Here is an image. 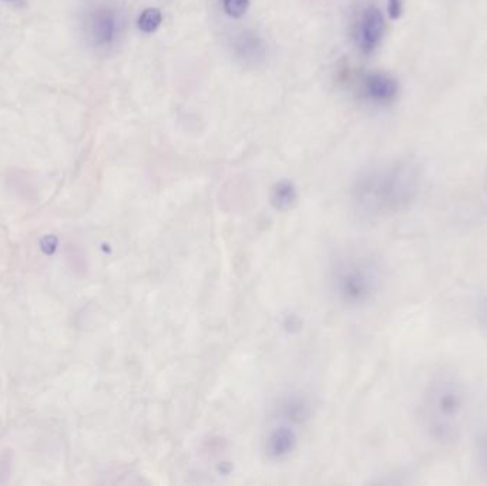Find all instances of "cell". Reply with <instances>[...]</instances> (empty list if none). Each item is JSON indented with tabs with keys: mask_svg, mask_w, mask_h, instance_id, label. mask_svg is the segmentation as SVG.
Instances as JSON below:
<instances>
[{
	"mask_svg": "<svg viewBox=\"0 0 487 486\" xmlns=\"http://www.w3.org/2000/svg\"><path fill=\"white\" fill-rule=\"evenodd\" d=\"M235 50L241 58L256 60L263 56V46L253 33L244 31L235 41Z\"/></svg>",
	"mask_w": 487,
	"mask_h": 486,
	"instance_id": "52a82bcc",
	"label": "cell"
},
{
	"mask_svg": "<svg viewBox=\"0 0 487 486\" xmlns=\"http://www.w3.org/2000/svg\"><path fill=\"white\" fill-rule=\"evenodd\" d=\"M359 90L366 101L376 105H386L397 98L399 83L389 73L370 71L360 78Z\"/></svg>",
	"mask_w": 487,
	"mask_h": 486,
	"instance_id": "8992f818",
	"label": "cell"
},
{
	"mask_svg": "<svg viewBox=\"0 0 487 486\" xmlns=\"http://www.w3.org/2000/svg\"><path fill=\"white\" fill-rule=\"evenodd\" d=\"M386 33V19L382 10L375 4L362 7L353 20L352 36L356 47L365 53L372 54L383 41Z\"/></svg>",
	"mask_w": 487,
	"mask_h": 486,
	"instance_id": "277c9868",
	"label": "cell"
},
{
	"mask_svg": "<svg viewBox=\"0 0 487 486\" xmlns=\"http://www.w3.org/2000/svg\"><path fill=\"white\" fill-rule=\"evenodd\" d=\"M478 319L481 322V325L486 328L487 331V296L480 302L478 305Z\"/></svg>",
	"mask_w": 487,
	"mask_h": 486,
	"instance_id": "8fae6325",
	"label": "cell"
},
{
	"mask_svg": "<svg viewBox=\"0 0 487 486\" xmlns=\"http://www.w3.org/2000/svg\"><path fill=\"white\" fill-rule=\"evenodd\" d=\"M9 3H13V4H17V6H24L27 3V0H6Z\"/></svg>",
	"mask_w": 487,
	"mask_h": 486,
	"instance_id": "4fadbf2b",
	"label": "cell"
},
{
	"mask_svg": "<svg viewBox=\"0 0 487 486\" xmlns=\"http://www.w3.org/2000/svg\"><path fill=\"white\" fill-rule=\"evenodd\" d=\"M387 10H389V16L390 17H397L402 11V1L400 0H389V6H387Z\"/></svg>",
	"mask_w": 487,
	"mask_h": 486,
	"instance_id": "7c38bea8",
	"label": "cell"
},
{
	"mask_svg": "<svg viewBox=\"0 0 487 486\" xmlns=\"http://www.w3.org/2000/svg\"><path fill=\"white\" fill-rule=\"evenodd\" d=\"M161 21H162L161 10L157 9V7H148V9L141 11L137 24H138V29L142 33L151 34V33H154L159 27Z\"/></svg>",
	"mask_w": 487,
	"mask_h": 486,
	"instance_id": "ba28073f",
	"label": "cell"
},
{
	"mask_svg": "<svg viewBox=\"0 0 487 486\" xmlns=\"http://www.w3.org/2000/svg\"><path fill=\"white\" fill-rule=\"evenodd\" d=\"M476 457L478 465L487 470V430H484L476 442Z\"/></svg>",
	"mask_w": 487,
	"mask_h": 486,
	"instance_id": "30bf717a",
	"label": "cell"
},
{
	"mask_svg": "<svg viewBox=\"0 0 487 486\" xmlns=\"http://www.w3.org/2000/svg\"><path fill=\"white\" fill-rule=\"evenodd\" d=\"M222 7L229 17L239 19L246 13L249 0H222Z\"/></svg>",
	"mask_w": 487,
	"mask_h": 486,
	"instance_id": "9c48e42d",
	"label": "cell"
},
{
	"mask_svg": "<svg viewBox=\"0 0 487 486\" xmlns=\"http://www.w3.org/2000/svg\"><path fill=\"white\" fill-rule=\"evenodd\" d=\"M329 282L340 304L356 308L377 295L383 284V269L376 258L366 254H343L333 261Z\"/></svg>",
	"mask_w": 487,
	"mask_h": 486,
	"instance_id": "3957f363",
	"label": "cell"
},
{
	"mask_svg": "<svg viewBox=\"0 0 487 486\" xmlns=\"http://www.w3.org/2000/svg\"><path fill=\"white\" fill-rule=\"evenodd\" d=\"M121 16L115 9L101 6L94 9L87 17V33L93 44L110 46L121 33Z\"/></svg>",
	"mask_w": 487,
	"mask_h": 486,
	"instance_id": "5b68a950",
	"label": "cell"
},
{
	"mask_svg": "<svg viewBox=\"0 0 487 486\" xmlns=\"http://www.w3.org/2000/svg\"><path fill=\"white\" fill-rule=\"evenodd\" d=\"M420 184V168L413 161L372 168L363 172L353 187L355 210L369 219L399 214L417 198Z\"/></svg>",
	"mask_w": 487,
	"mask_h": 486,
	"instance_id": "6da1fadb",
	"label": "cell"
},
{
	"mask_svg": "<svg viewBox=\"0 0 487 486\" xmlns=\"http://www.w3.org/2000/svg\"><path fill=\"white\" fill-rule=\"evenodd\" d=\"M467 410V391L453 372L441 371L427 383L420 406L426 433L436 442L447 443L457 438Z\"/></svg>",
	"mask_w": 487,
	"mask_h": 486,
	"instance_id": "7a4b0ae2",
	"label": "cell"
}]
</instances>
